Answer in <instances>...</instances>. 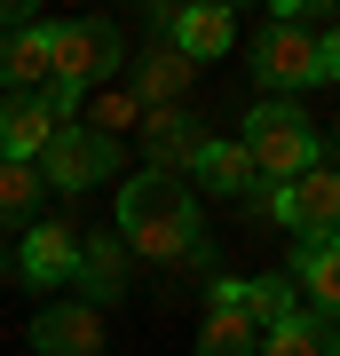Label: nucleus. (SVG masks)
<instances>
[{
  "label": "nucleus",
  "mask_w": 340,
  "mask_h": 356,
  "mask_svg": "<svg viewBox=\"0 0 340 356\" xmlns=\"http://www.w3.org/2000/svg\"><path fill=\"white\" fill-rule=\"evenodd\" d=\"M190 175H198V191H214V198H245L253 182H261V175H253V159H245V143H206Z\"/></svg>",
  "instance_id": "17"
},
{
  "label": "nucleus",
  "mask_w": 340,
  "mask_h": 356,
  "mask_svg": "<svg viewBox=\"0 0 340 356\" xmlns=\"http://www.w3.org/2000/svg\"><path fill=\"white\" fill-rule=\"evenodd\" d=\"M143 103H135V88H103V103H95V135H111V127H135L143 135Z\"/></svg>",
  "instance_id": "21"
},
{
  "label": "nucleus",
  "mask_w": 340,
  "mask_h": 356,
  "mask_svg": "<svg viewBox=\"0 0 340 356\" xmlns=\"http://www.w3.org/2000/svg\"><path fill=\"white\" fill-rule=\"evenodd\" d=\"M111 238L159 269H206L214 261V238H206V214L190 198V182H166V175H127Z\"/></svg>",
  "instance_id": "1"
},
{
  "label": "nucleus",
  "mask_w": 340,
  "mask_h": 356,
  "mask_svg": "<svg viewBox=\"0 0 340 356\" xmlns=\"http://www.w3.org/2000/svg\"><path fill=\"white\" fill-rule=\"evenodd\" d=\"M198 356H261V332H253L238 309H206V325H198Z\"/></svg>",
  "instance_id": "20"
},
{
  "label": "nucleus",
  "mask_w": 340,
  "mask_h": 356,
  "mask_svg": "<svg viewBox=\"0 0 340 356\" xmlns=\"http://www.w3.org/2000/svg\"><path fill=\"white\" fill-rule=\"evenodd\" d=\"M269 222H285L301 245H340V166L316 159L309 175L277 182V214H269Z\"/></svg>",
  "instance_id": "4"
},
{
  "label": "nucleus",
  "mask_w": 340,
  "mask_h": 356,
  "mask_svg": "<svg viewBox=\"0 0 340 356\" xmlns=\"http://www.w3.org/2000/svg\"><path fill=\"white\" fill-rule=\"evenodd\" d=\"M285 285L309 293L301 309H316L325 325H340V245H301V254L285 261Z\"/></svg>",
  "instance_id": "12"
},
{
  "label": "nucleus",
  "mask_w": 340,
  "mask_h": 356,
  "mask_svg": "<svg viewBox=\"0 0 340 356\" xmlns=\"http://www.w3.org/2000/svg\"><path fill=\"white\" fill-rule=\"evenodd\" d=\"M229 285V309L253 325V332H269V325H285L293 309H301V293H293L285 277H222Z\"/></svg>",
  "instance_id": "15"
},
{
  "label": "nucleus",
  "mask_w": 340,
  "mask_h": 356,
  "mask_svg": "<svg viewBox=\"0 0 340 356\" xmlns=\"http://www.w3.org/2000/svg\"><path fill=\"white\" fill-rule=\"evenodd\" d=\"M40 198H48L40 166H16V159H0V229H32Z\"/></svg>",
  "instance_id": "19"
},
{
  "label": "nucleus",
  "mask_w": 340,
  "mask_h": 356,
  "mask_svg": "<svg viewBox=\"0 0 340 356\" xmlns=\"http://www.w3.org/2000/svg\"><path fill=\"white\" fill-rule=\"evenodd\" d=\"M72 277L88 285V301L103 309V301L127 285V245L111 238V229H103V238H79V269H72Z\"/></svg>",
  "instance_id": "18"
},
{
  "label": "nucleus",
  "mask_w": 340,
  "mask_h": 356,
  "mask_svg": "<svg viewBox=\"0 0 340 356\" xmlns=\"http://www.w3.org/2000/svg\"><path fill=\"white\" fill-rule=\"evenodd\" d=\"M229 40H238V16H229L222 0H190V8L166 16V48L190 56V64H214V56H229Z\"/></svg>",
  "instance_id": "9"
},
{
  "label": "nucleus",
  "mask_w": 340,
  "mask_h": 356,
  "mask_svg": "<svg viewBox=\"0 0 340 356\" xmlns=\"http://www.w3.org/2000/svg\"><path fill=\"white\" fill-rule=\"evenodd\" d=\"M206 143H214V135H206L198 119L182 111V103H175V111H151V119H143V151H151V166H143V175L182 182L190 166H198V151H206Z\"/></svg>",
  "instance_id": "7"
},
{
  "label": "nucleus",
  "mask_w": 340,
  "mask_h": 356,
  "mask_svg": "<svg viewBox=\"0 0 340 356\" xmlns=\"http://www.w3.org/2000/svg\"><path fill=\"white\" fill-rule=\"evenodd\" d=\"M32 348L40 356H95L103 348V309L95 301H56L32 317Z\"/></svg>",
  "instance_id": "11"
},
{
  "label": "nucleus",
  "mask_w": 340,
  "mask_h": 356,
  "mask_svg": "<svg viewBox=\"0 0 340 356\" xmlns=\"http://www.w3.org/2000/svg\"><path fill=\"white\" fill-rule=\"evenodd\" d=\"M48 40H56V24H40V16L0 32V95H40L48 88Z\"/></svg>",
  "instance_id": "10"
},
{
  "label": "nucleus",
  "mask_w": 340,
  "mask_h": 356,
  "mask_svg": "<svg viewBox=\"0 0 340 356\" xmlns=\"http://www.w3.org/2000/svg\"><path fill=\"white\" fill-rule=\"evenodd\" d=\"M261 356H340V332L316 317V309H293L285 325L261 332Z\"/></svg>",
  "instance_id": "16"
},
{
  "label": "nucleus",
  "mask_w": 340,
  "mask_h": 356,
  "mask_svg": "<svg viewBox=\"0 0 340 356\" xmlns=\"http://www.w3.org/2000/svg\"><path fill=\"white\" fill-rule=\"evenodd\" d=\"M316 79H340V24L316 32Z\"/></svg>",
  "instance_id": "22"
},
{
  "label": "nucleus",
  "mask_w": 340,
  "mask_h": 356,
  "mask_svg": "<svg viewBox=\"0 0 340 356\" xmlns=\"http://www.w3.org/2000/svg\"><path fill=\"white\" fill-rule=\"evenodd\" d=\"M253 79L261 88H316V32L293 16H269L253 32Z\"/></svg>",
  "instance_id": "6"
},
{
  "label": "nucleus",
  "mask_w": 340,
  "mask_h": 356,
  "mask_svg": "<svg viewBox=\"0 0 340 356\" xmlns=\"http://www.w3.org/2000/svg\"><path fill=\"white\" fill-rule=\"evenodd\" d=\"M119 64H127V40H119L111 16L56 24V40H48V79H56V88H103Z\"/></svg>",
  "instance_id": "3"
},
{
  "label": "nucleus",
  "mask_w": 340,
  "mask_h": 356,
  "mask_svg": "<svg viewBox=\"0 0 340 356\" xmlns=\"http://www.w3.org/2000/svg\"><path fill=\"white\" fill-rule=\"evenodd\" d=\"M40 166V182H48V191H95V182H111L119 175V143L111 135H95V127H56L48 135V151L32 159Z\"/></svg>",
  "instance_id": "5"
},
{
  "label": "nucleus",
  "mask_w": 340,
  "mask_h": 356,
  "mask_svg": "<svg viewBox=\"0 0 340 356\" xmlns=\"http://www.w3.org/2000/svg\"><path fill=\"white\" fill-rule=\"evenodd\" d=\"M238 143H245V159H253V175H261V182H293V175H309V166L325 159L316 119L293 111V103H253Z\"/></svg>",
  "instance_id": "2"
},
{
  "label": "nucleus",
  "mask_w": 340,
  "mask_h": 356,
  "mask_svg": "<svg viewBox=\"0 0 340 356\" xmlns=\"http://www.w3.org/2000/svg\"><path fill=\"white\" fill-rule=\"evenodd\" d=\"M190 72H198V64H190V56H175V48L159 40V48L135 64V103H143V111H175V103L190 95Z\"/></svg>",
  "instance_id": "14"
},
{
  "label": "nucleus",
  "mask_w": 340,
  "mask_h": 356,
  "mask_svg": "<svg viewBox=\"0 0 340 356\" xmlns=\"http://www.w3.org/2000/svg\"><path fill=\"white\" fill-rule=\"evenodd\" d=\"M72 269H79V229L72 222H32L24 245H16V277H24L32 293H56Z\"/></svg>",
  "instance_id": "8"
},
{
  "label": "nucleus",
  "mask_w": 340,
  "mask_h": 356,
  "mask_svg": "<svg viewBox=\"0 0 340 356\" xmlns=\"http://www.w3.org/2000/svg\"><path fill=\"white\" fill-rule=\"evenodd\" d=\"M48 135H56V119L40 111V95H0V159L32 166L48 151Z\"/></svg>",
  "instance_id": "13"
}]
</instances>
